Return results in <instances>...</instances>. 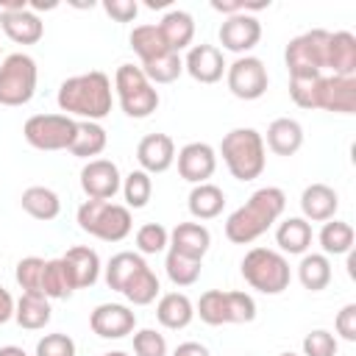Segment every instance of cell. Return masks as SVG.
<instances>
[{
    "label": "cell",
    "mask_w": 356,
    "mask_h": 356,
    "mask_svg": "<svg viewBox=\"0 0 356 356\" xmlns=\"http://www.w3.org/2000/svg\"><path fill=\"white\" fill-rule=\"evenodd\" d=\"M317 239L325 256H345L353 248V228L350 222H342V220H325Z\"/></svg>",
    "instance_id": "d590c367"
},
{
    "label": "cell",
    "mask_w": 356,
    "mask_h": 356,
    "mask_svg": "<svg viewBox=\"0 0 356 356\" xmlns=\"http://www.w3.org/2000/svg\"><path fill=\"white\" fill-rule=\"evenodd\" d=\"M0 356H28V353H25L19 345H3V348H0Z\"/></svg>",
    "instance_id": "f907efd6"
},
{
    "label": "cell",
    "mask_w": 356,
    "mask_h": 356,
    "mask_svg": "<svg viewBox=\"0 0 356 356\" xmlns=\"http://www.w3.org/2000/svg\"><path fill=\"white\" fill-rule=\"evenodd\" d=\"M122 186L120 170L108 159H92L81 170V189L89 200H111Z\"/></svg>",
    "instance_id": "5bb4252c"
},
{
    "label": "cell",
    "mask_w": 356,
    "mask_h": 356,
    "mask_svg": "<svg viewBox=\"0 0 356 356\" xmlns=\"http://www.w3.org/2000/svg\"><path fill=\"white\" fill-rule=\"evenodd\" d=\"M89 328L100 339H122L136 328V314L122 303H100L89 314Z\"/></svg>",
    "instance_id": "9a60e30c"
},
{
    "label": "cell",
    "mask_w": 356,
    "mask_h": 356,
    "mask_svg": "<svg viewBox=\"0 0 356 356\" xmlns=\"http://www.w3.org/2000/svg\"><path fill=\"white\" fill-rule=\"evenodd\" d=\"M134 353L136 356H167V339L156 328H142L134 334Z\"/></svg>",
    "instance_id": "ee69618b"
},
{
    "label": "cell",
    "mask_w": 356,
    "mask_h": 356,
    "mask_svg": "<svg viewBox=\"0 0 356 356\" xmlns=\"http://www.w3.org/2000/svg\"><path fill=\"white\" fill-rule=\"evenodd\" d=\"M14 278L19 284L22 292H42V278H44V259L39 256H25L17 261V270H14Z\"/></svg>",
    "instance_id": "60d3db41"
},
{
    "label": "cell",
    "mask_w": 356,
    "mask_h": 356,
    "mask_svg": "<svg viewBox=\"0 0 356 356\" xmlns=\"http://www.w3.org/2000/svg\"><path fill=\"white\" fill-rule=\"evenodd\" d=\"M303 145V128L292 117H278L267 125V147L275 156H295Z\"/></svg>",
    "instance_id": "484cf974"
},
{
    "label": "cell",
    "mask_w": 356,
    "mask_h": 356,
    "mask_svg": "<svg viewBox=\"0 0 356 356\" xmlns=\"http://www.w3.org/2000/svg\"><path fill=\"white\" fill-rule=\"evenodd\" d=\"M108 145V136H106V128L100 122H89V120H81L75 125V139L70 145V153L78 156V159H89L92 156H100Z\"/></svg>",
    "instance_id": "4dcf8cb0"
},
{
    "label": "cell",
    "mask_w": 356,
    "mask_h": 356,
    "mask_svg": "<svg viewBox=\"0 0 356 356\" xmlns=\"http://www.w3.org/2000/svg\"><path fill=\"white\" fill-rule=\"evenodd\" d=\"M298 278L303 284V289L309 292H320L331 284V261L325 253H303L300 264H298Z\"/></svg>",
    "instance_id": "d6a6232c"
},
{
    "label": "cell",
    "mask_w": 356,
    "mask_h": 356,
    "mask_svg": "<svg viewBox=\"0 0 356 356\" xmlns=\"http://www.w3.org/2000/svg\"><path fill=\"white\" fill-rule=\"evenodd\" d=\"M167 245H170V231H167L161 222H145V225L136 231V248H139V253H145V256L161 253Z\"/></svg>",
    "instance_id": "b9f144b4"
},
{
    "label": "cell",
    "mask_w": 356,
    "mask_h": 356,
    "mask_svg": "<svg viewBox=\"0 0 356 356\" xmlns=\"http://www.w3.org/2000/svg\"><path fill=\"white\" fill-rule=\"evenodd\" d=\"M122 197H125V206L128 209H145L150 203V195H153V181L145 170H134L122 178Z\"/></svg>",
    "instance_id": "74e56055"
},
{
    "label": "cell",
    "mask_w": 356,
    "mask_h": 356,
    "mask_svg": "<svg viewBox=\"0 0 356 356\" xmlns=\"http://www.w3.org/2000/svg\"><path fill=\"white\" fill-rule=\"evenodd\" d=\"M225 67L228 64L222 58V50L214 44H192L184 58V70L197 83H217L225 75Z\"/></svg>",
    "instance_id": "ac0fdd59"
},
{
    "label": "cell",
    "mask_w": 356,
    "mask_h": 356,
    "mask_svg": "<svg viewBox=\"0 0 356 356\" xmlns=\"http://www.w3.org/2000/svg\"><path fill=\"white\" fill-rule=\"evenodd\" d=\"M275 245L289 256H303L312 245V225L303 217H286L275 228Z\"/></svg>",
    "instance_id": "f1b7e54d"
},
{
    "label": "cell",
    "mask_w": 356,
    "mask_h": 356,
    "mask_svg": "<svg viewBox=\"0 0 356 356\" xmlns=\"http://www.w3.org/2000/svg\"><path fill=\"white\" fill-rule=\"evenodd\" d=\"M225 83L228 92L239 100H259L267 86H270V75L261 58L256 56H239L234 64L225 67Z\"/></svg>",
    "instance_id": "7c38bea8"
},
{
    "label": "cell",
    "mask_w": 356,
    "mask_h": 356,
    "mask_svg": "<svg viewBox=\"0 0 356 356\" xmlns=\"http://www.w3.org/2000/svg\"><path fill=\"white\" fill-rule=\"evenodd\" d=\"M331 75H356V36L350 31H337L328 36V67Z\"/></svg>",
    "instance_id": "d4e9b609"
},
{
    "label": "cell",
    "mask_w": 356,
    "mask_h": 356,
    "mask_svg": "<svg viewBox=\"0 0 356 356\" xmlns=\"http://www.w3.org/2000/svg\"><path fill=\"white\" fill-rule=\"evenodd\" d=\"M136 161L147 175L167 172L175 161V142L167 134H147L136 145Z\"/></svg>",
    "instance_id": "d6986e66"
},
{
    "label": "cell",
    "mask_w": 356,
    "mask_h": 356,
    "mask_svg": "<svg viewBox=\"0 0 356 356\" xmlns=\"http://www.w3.org/2000/svg\"><path fill=\"white\" fill-rule=\"evenodd\" d=\"M103 11L117 22H134L139 14V3L136 0H106Z\"/></svg>",
    "instance_id": "7dc6e473"
},
{
    "label": "cell",
    "mask_w": 356,
    "mask_h": 356,
    "mask_svg": "<svg viewBox=\"0 0 356 356\" xmlns=\"http://www.w3.org/2000/svg\"><path fill=\"white\" fill-rule=\"evenodd\" d=\"M172 356H211V353H209V348L200 345V342H181V345L172 350Z\"/></svg>",
    "instance_id": "c3c4849f"
},
{
    "label": "cell",
    "mask_w": 356,
    "mask_h": 356,
    "mask_svg": "<svg viewBox=\"0 0 356 356\" xmlns=\"http://www.w3.org/2000/svg\"><path fill=\"white\" fill-rule=\"evenodd\" d=\"M239 270H242V278L261 295H281L292 281L289 261L284 259V253L270 248H250Z\"/></svg>",
    "instance_id": "8992f818"
},
{
    "label": "cell",
    "mask_w": 356,
    "mask_h": 356,
    "mask_svg": "<svg viewBox=\"0 0 356 356\" xmlns=\"http://www.w3.org/2000/svg\"><path fill=\"white\" fill-rule=\"evenodd\" d=\"M53 309H50V298L39 295V292H22V298L14 303V320L19 328L28 331H39L50 323Z\"/></svg>",
    "instance_id": "cb8c5ba5"
},
{
    "label": "cell",
    "mask_w": 356,
    "mask_h": 356,
    "mask_svg": "<svg viewBox=\"0 0 356 356\" xmlns=\"http://www.w3.org/2000/svg\"><path fill=\"white\" fill-rule=\"evenodd\" d=\"M286 206V195L278 186H261L256 189L245 206H239L236 211H231V217L225 220V236L234 245H250L253 239H259L281 214Z\"/></svg>",
    "instance_id": "7a4b0ae2"
},
{
    "label": "cell",
    "mask_w": 356,
    "mask_h": 356,
    "mask_svg": "<svg viewBox=\"0 0 356 356\" xmlns=\"http://www.w3.org/2000/svg\"><path fill=\"white\" fill-rule=\"evenodd\" d=\"M337 209H339V195L328 184H309L300 195V211L306 222L334 220Z\"/></svg>",
    "instance_id": "ffe728a7"
},
{
    "label": "cell",
    "mask_w": 356,
    "mask_h": 356,
    "mask_svg": "<svg viewBox=\"0 0 356 356\" xmlns=\"http://www.w3.org/2000/svg\"><path fill=\"white\" fill-rule=\"evenodd\" d=\"M103 356H128L125 350H108V353H103Z\"/></svg>",
    "instance_id": "f5cc1de1"
},
{
    "label": "cell",
    "mask_w": 356,
    "mask_h": 356,
    "mask_svg": "<svg viewBox=\"0 0 356 356\" xmlns=\"http://www.w3.org/2000/svg\"><path fill=\"white\" fill-rule=\"evenodd\" d=\"M19 203H22V209H25L33 220H42V222L56 220L58 211H61V200H58V195H56L50 186H28V189L22 192Z\"/></svg>",
    "instance_id": "1f68e13d"
},
{
    "label": "cell",
    "mask_w": 356,
    "mask_h": 356,
    "mask_svg": "<svg viewBox=\"0 0 356 356\" xmlns=\"http://www.w3.org/2000/svg\"><path fill=\"white\" fill-rule=\"evenodd\" d=\"M209 245H211V234H209V228L200 225V222H178V225L170 231V250H172V253H181V256H186V259L203 261Z\"/></svg>",
    "instance_id": "44dd1931"
},
{
    "label": "cell",
    "mask_w": 356,
    "mask_h": 356,
    "mask_svg": "<svg viewBox=\"0 0 356 356\" xmlns=\"http://www.w3.org/2000/svg\"><path fill=\"white\" fill-rule=\"evenodd\" d=\"M328 36L325 28H312L295 39H289L284 50V61L289 75H314L328 67Z\"/></svg>",
    "instance_id": "30bf717a"
},
{
    "label": "cell",
    "mask_w": 356,
    "mask_h": 356,
    "mask_svg": "<svg viewBox=\"0 0 356 356\" xmlns=\"http://www.w3.org/2000/svg\"><path fill=\"white\" fill-rule=\"evenodd\" d=\"M36 356H75V342L72 337L56 331V334H44L36 342Z\"/></svg>",
    "instance_id": "f6af8a7d"
},
{
    "label": "cell",
    "mask_w": 356,
    "mask_h": 356,
    "mask_svg": "<svg viewBox=\"0 0 356 356\" xmlns=\"http://www.w3.org/2000/svg\"><path fill=\"white\" fill-rule=\"evenodd\" d=\"M78 228L103 242H122L131 228V209L111 200H86L78 206Z\"/></svg>",
    "instance_id": "5b68a950"
},
{
    "label": "cell",
    "mask_w": 356,
    "mask_h": 356,
    "mask_svg": "<svg viewBox=\"0 0 356 356\" xmlns=\"http://www.w3.org/2000/svg\"><path fill=\"white\" fill-rule=\"evenodd\" d=\"M186 206H189V214L195 220H214L225 206V192L217 184H209V181L195 184L192 192H189Z\"/></svg>",
    "instance_id": "f546056e"
},
{
    "label": "cell",
    "mask_w": 356,
    "mask_h": 356,
    "mask_svg": "<svg viewBox=\"0 0 356 356\" xmlns=\"http://www.w3.org/2000/svg\"><path fill=\"white\" fill-rule=\"evenodd\" d=\"M195 317V306L192 300L184 295V292H167L159 298V306H156V320L170 328V331H181L192 323Z\"/></svg>",
    "instance_id": "83f0119b"
},
{
    "label": "cell",
    "mask_w": 356,
    "mask_h": 356,
    "mask_svg": "<svg viewBox=\"0 0 356 356\" xmlns=\"http://www.w3.org/2000/svg\"><path fill=\"white\" fill-rule=\"evenodd\" d=\"M42 292L53 300H64L75 292V281L64 264V259H47L44 261V278H42Z\"/></svg>",
    "instance_id": "e575fe53"
},
{
    "label": "cell",
    "mask_w": 356,
    "mask_h": 356,
    "mask_svg": "<svg viewBox=\"0 0 356 356\" xmlns=\"http://www.w3.org/2000/svg\"><path fill=\"white\" fill-rule=\"evenodd\" d=\"M195 314H200V320L206 325H225V323H250L256 320V300L248 292L231 289H209L200 295Z\"/></svg>",
    "instance_id": "ba28073f"
},
{
    "label": "cell",
    "mask_w": 356,
    "mask_h": 356,
    "mask_svg": "<svg viewBox=\"0 0 356 356\" xmlns=\"http://www.w3.org/2000/svg\"><path fill=\"white\" fill-rule=\"evenodd\" d=\"M106 284L108 289L125 295L134 306H147L159 295V275L147 267L142 253L120 250L106 264Z\"/></svg>",
    "instance_id": "3957f363"
},
{
    "label": "cell",
    "mask_w": 356,
    "mask_h": 356,
    "mask_svg": "<svg viewBox=\"0 0 356 356\" xmlns=\"http://www.w3.org/2000/svg\"><path fill=\"white\" fill-rule=\"evenodd\" d=\"M217 36H220L222 50H231L236 56H248L261 39V22L253 14H234V17L222 19Z\"/></svg>",
    "instance_id": "4fadbf2b"
},
{
    "label": "cell",
    "mask_w": 356,
    "mask_h": 356,
    "mask_svg": "<svg viewBox=\"0 0 356 356\" xmlns=\"http://www.w3.org/2000/svg\"><path fill=\"white\" fill-rule=\"evenodd\" d=\"M337 337L325 328L309 331L303 337V356H337Z\"/></svg>",
    "instance_id": "7bdbcfd3"
},
{
    "label": "cell",
    "mask_w": 356,
    "mask_h": 356,
    "mask_svg": "<svg viewBox=\"0 0 356 356\" xmlns=\"http://www.w3.org/2000/svg\"><path fill=\"white\" fill-rule=\"evenodd\" d=\"M159 31H161V36H164L167 47H170L172 53H181V50H184V47H189V44H192V39H195V19H192V14H189V11L172 8V11H167V14L161 17Z\"/></svg>",
    "instance_id": "4316f807"
},
{
    "label": "cell",
    "mask_w": 356,
    "mask_h": 356,
    "mask_svg": "<svg viewBox=\"0 0 356 356\" xmlns=\"http://www.w3.org/2000/svg\"><path fill=\"white\" fill-rule=\"evenodd\" d=\"M334 328L345 342H356V303H345L339 309V314L334 320Z\"/></svg>",
    "instance_id": "bcb514c9"
},
{
    "label": "cell",
    "mask_w": 356,
    "mask_h": 356,
    "mask_svg": "<svg viewBox=\"0 0 356 356\" xmlns=\"http://www.w3.org/2000/svg\"><path fill=\"white\" fill-rule=\"evenodd\" d=\"M320 81L323 72L314 75H289V97L300 108H317V95H320Z\"/></svg>",
    "instance_id": "ab89813d"
},
{
    "label": "cell",
    "mask_w": 356,
    "mask_h": 356,
    "mask_svg": "<svg viewBox=\"0 0 356 356\" xmlns=\"http://www.w3.org/2000/svg\"><path fill=\"white\" fill-rule=\"evenodd\" d=\"M317 108L334 114H353L356 111V75H323Z\"/></svg>",
    "instance_id": "e0dca14e"
},
{
    "label": "cell",
    "mask_w": 356,
    "mask_h": 356,
    "mask_svg": "<svg viewBox=\"0 0 356 356\" xmlns=\"http://www.w3.org/2000/svg\"><path fill=\"white\" fill-rule=\"evenodd\" d=\"M222 161L236 181H253L264 172V136L256 128H234L220 142Z\"/></svg>",
    "instance_id": "277c9868"
},
{
    "label": "cell",
    "mask_w": 356,
    "mask_h": 356,
    "mask_svg": "<svg viewBox=\"0 0 356 356\" xmlns=\"http://www.w3.org/2000/svg\"><path fill=\"white\" fill-rule=\"evenodd\" d=\"M56 103L67 117L100 122L111 111V78L100 70L72 75L58 86Z\"/></svg>",
    "instance_id": "6da1fadb"
},
{
    "label": "cell",
    "mask_w": 356,
    "mask_h": 356,
    "mask_svg": "<svg viewBox=\"0 0 356 356\" xmlns=\"http://www.w3.org/2000/svg\"><path fill=\"white\" fill-rule=\"evenodd\" d=\"M39 70L28 53H11L0 61V106H25L36 95Z\"/></svg>",
    "instance_id": "9c48e42d"
},
{
    "label": "cell",
    "mask_w": 356,
    "mask_h": 356,
    "mask_svg": "<svg viewBox=\"0 0 356 356\" xmlns=\"http://www.w3.org/2000/svg\"><path fill=\"white\" fill-rule=\"evenodd\" d=\"M75 120L67 114H33L22 125V136L36 150H70L75 139Z\"/></svg>",
    "instance_id": "8fae6325"
},
{
    "label": "cell",
    "mask_w": 356,
    "mask_h": 356,
    "mask_svg": "<svg viewBox=\"0 0 356 356\" xmlns=\"http://www.w3.org/2000/svg\"><path fill=\"white\" fill-rule=\"evenodd\" d=\"M0 28L17 44H36L44 36V22L31 8H22V11H0Z\"/></svg>",
    "instance_id": "7402d4cb"
},
{
    "label": "cell",
    "mask_w": 356,
    "mask_h": 356,
    "mask_svg": "<svg viewBox=\"0 0 356 356\" xmlns=\"http://www.w3.org/2000/svg\"><path fill=\"white\" fill-rule=\"evenodd\" d=\"M131 47H134V53L139 56L142 64L145 61H153V58H159L164 53H172L167 47V42H164L159 25H136L131 31Z\"/></svg>",
    "instance_id": "836d02e7"
},
{
    "label": "cell",
    "mask_w": 356,
    "mask_h": 356,
    "mask_svg": "<svg viewBox=\"0 0 356 356\" xmlns=\"http://www.w3.org/2000/svg\"><path fill=\"white\" fill-rule=\"evenodd\" d=\"M167 3H170V0H147L145 6H147V8H161V6H167Z\"/></svg>",
    "instance_id": "816d5d0a"
},
{
    "label": "cell",
    "mask_w": 356,
    "mask_h": 356,
    "mask_svg": "<svg viewBox=\"0 0 356 356\" xmlns=\"http://www.w3.org/2000/svg\"><path fill=\"white\" fill-rule=\"evenodd\" d=\"M178 175L189 184H206L217 170V153L206 142H189L178 150Z\"/></svg>",
    "instance_id": "2e32d148"
},
{
    "label": "cell",
    "mask_w": 356,
    "mask_h": 356,
    "mask_svg": "<svg viewBox=\"0 0 356 356\" xmlns=\"http://www.w3.org/2000/svg\"><path fill=\"white\" fill-rule=\"evenodd\" d=\"M61 259H64V264H67V270H70V275L75 281V289H86L100 278V256L92 248L75 245Z\"/></svg>",
    "instance_id": "603a6c76"
},
{
    "label": "cell",
    "mask_w": 356,
    "mask_h": 356,
    "mask_svg": "<svg viewBox=\"0 0 356 356\" xmlns=\"http://www.w3.org/2000/svg\"><path fill=\"white\" fill-rule=\"evenodd\" d=\"M14 317V298H11V292L8 289H3L0 286V325L3 323H8Z\"/></svg>",
    "instance_id": "681fc988"
},
{
    "label": "cell",
    "mask_w": 356,
    "mask_h": 356,
    "mask_svg": "<svg viewBox=\"0 0 356 356\" xmlns=\"http://www.w3.org/2000/svg\"><path fill=\"white\" fill-rule=\"evenodd\" d=\"M139 70L145 72V78L150 83H172L184 72V58L178 53H164V56H159L153 61L139 64Z\"/></svg>",
    "instance_id": "8d00e7d4"
},
{
    "label": "cell",
    "mask_w": 356,
    "mask_h": 356,
    "mask_svg": "<svg viewBox=\"0 0 356 356\" xmlns=\"http://www.w3.org/2000/svg\"><path fill=\"white\" fill-rule=\"evenodd\" d=\"M200 267L203 261L197 259H186L181 253H167V261H164V270H167V278L175 284V286H192L197 278H200Z\"/></svg>",
    "instance_id": "f35d334b"
},
{
    "label": "cell",
    "mask_w": 356,
    "mask_h": 356,
    "mask_svg": "<svg viewBox=\"0 0 356 356\" xmlns=\"http://www.w3.org/2000/svg\"><path fill=\"white\" fill-rule=\"evenodd\" d=\"M114 92H117L120 108L134 120H145L159 108V92L145 78V72L139 67H134V64H120L117 67Z\"/></svg>",
    "instance_id": "52a82bcc"
},
{
    "label": "cell",
    "mask_w": 356,
    "mask_h": 356,
    "mask_svg": "<svg viewBox=\"0 0 356 356\" xmlns=\"http://www.w3.org/2000/svg\"><path fill=\"white\" fill-rule=\"evenodd\" d=\"M281 356H298V353H292V350H286V353H281Z\"/></svg>",
    "instance_id": "db71d44e"
}]
</instances>
